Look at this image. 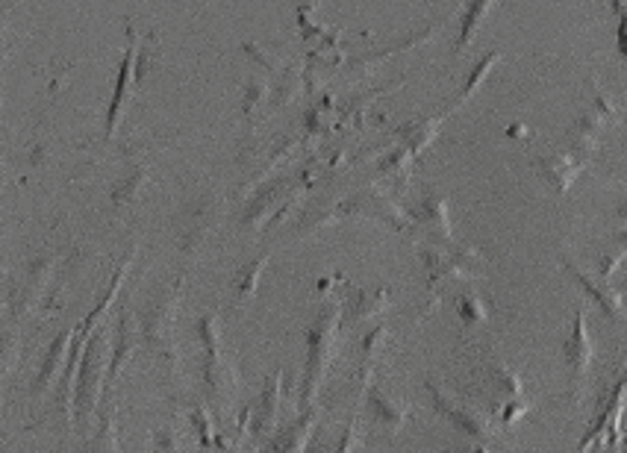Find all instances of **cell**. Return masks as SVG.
<instances>
[{
    "instance_id": "obj_2",
    "label": "cell",
    "mask_w": 627,
    "mask_h": 453,
    "mask_svg": "<svg viewBox=\"0 0 627 453\" xmlns=\"http://www.w3.org/2000/svg\"><path fill=\"white\" fill-rule=\"evenodd\" d=\"M180 292H183V277H177L174 286L162 289L157 298L139 312V327H142L145 345L157 353L159 362H162L171 374H177V351H174V342H171V327H174V315H177Z\"/></svg>"
},
{
    "instance_id": "obj_22",
    "label": "cell",
    "mask_w": 627,
    "mask_h": 453,
    "mask_svg": "<svg viewBox=\"0 0 627 453\" xmlns=\"http://www.w3.org/2000/svg\"><path fill=\"white\" fill-rule=\"evenodd\" d=\"M89 453H118V427H115V406L109 403L101 418V427L95 433V442L89 445Z\"/></svg>"
},
{
    "instance_id": "obj_24",
    "label": "cell",
    "mask_w": 627,
    "mask_h": 453,
    "mask_svg": "<svg viewBox=\"0 0 627 453\" xmlns=\"http://www.w3.org/2000/svg\"><path fill=\"white\" fill-rule=\"evenodd\" d=\"M145 174H148V168H133L124 180H118V186L112 189V203L124 206V203L136 201L145 186Z\"/></svg>"
},
{
    "instance_id": "obj_8",
    "label": "cell",
    "mask_w": 627,
    "mask_h": 453,
    "mask_svg": "<svg viewBox=\"0 0 627 453\" xmlns=\"http://www.w3.org/2000/svg\"><path fill=\"white\" fill-rule=\"evenodd\" d=\"M212 224H215V201L212 198H201V201H192L180 221H177V233H180V248L183 253H198V248H204L212 233Z\"/></svg>"
},
{
    "instance_id": "obj_21",
    "label": "cell",
    "mask_w": 627,
    "mask_h": 453,
    "mask_svg": "<svg viewBox=\"0 0 627 453\" xmlns=\"http://www.w3.org/2000/svg\"><path fill=\"white\" fill-rule=\"evenodd\" d=\"M495 6V0H471L466 15H463V27H460V39H457V53H463L471 45L474 33L480 30V24L486 21L489 9Z\"/></svg>"
},
{
    "instance_id": "obj_26",
    "label": "cell",
    "mask_w": 627,
    "mask_h": 453,
    "mask_svg": "<svg viewBox=\"0 0 627 453\" xmlns=\"http://www.w3.org/2000/svg\"><path fill=\"white\" fill-rule=\"evenodd\" d=\"M189 421L201 439V445H212L215 442V430H212V415H209L204 406H189Z\"/></svg>"
},
{
    "instance_id": "obj_30",
    "label": "cell",
    "mask_w": 627,
    "mask_h": 453,
    "mask_svg": "<svg viewBox=\"0 0 627 453\" xmlns=\"http://www.w3.org/2000/svg\"><path fill=\"white\" fill-rule=\"evenodd\" d=\"M507 133H510V136H516V139H519V136H527V133H524V127H522V124H519V127H510V130H507Z\"/></svg>"
},
{
    "instance_id": "obj_12",
    "label": "cell",
    "mask_w": 627,
    "mask_h": 453,
    "mask_svg": "<svg viewBox=\"0 0 627 453\" xmlns=\"http://www.w3.org/2000/svg\"><path fill=\"white\" fill-rule=\"evenodd\" d=\"M142 336V327H136V318L130 312H121L118 318V330H115V345H112V362H109V377H106V392L115 389L124 365L130 362V356L136 353V342Z\"/></svg>"
},
{
    "instance_id": "obj_4",
    "label": "cell",
    "mask_w": 627,
    "mask_h": 453,
    "mask_svg": "<svg viewBox=\"0 0 627 453\" xmlns=\"http://www.w3.org/2000/svg\"><path fill=\"white\" fill-rule=\"evenodd\" d=\"M198 336L204 342V386L212 395V401L218 403V406H227L230 398H233V392L239 389V374H236L233 362L221 351L215 315H204L198 321Z\"/></svg>"
},
{
    "instance_id": "obj_9",
    "label": "cell",
    "mask_w": 627,
    "mask_h": 453,
    "mask_svg": "<svg viewBox=\"0 0 627 453\" xmlns=\"http://www.w3.org/2000/svg\"><path fill=\"white\" fill-rule=\"evenodd\" d=\"M563 268L575 277V283L583 289V292H586V298H592V301L601 306V312H604V315H610L613 321H625L627 318L625 298H622V292H619V289L607 286V280H595V277H589V274L577 265L572 256H563Z\"/></svg>"
},
{
    "instance_id": "obj_29",
    "label": "cell",
    "mask_w": 627,
    "mask_h": 453,
    "mask_svg": "<svg viewBox=\"0 0 627 453\" xmlns=\"http://www.w3.org/2000/svg\"><path fill=\"white\" fill-rule=\"evenodd\" d=\"M619 15H622V21H619V51H622V56H627V9H622Z\"/></svg>"
},
{
    "instance_id": "obj_17",
    "label": "cell",
    "mask_w": 627,
    "mask_h": 453,
    "mask_svg": "<svg viewBox=\"0 0 627 453\" xmlns=\"http://www.w3.org/2000/svg\"><path fill=\"white\" fill-rule=\"evenodd\" d=\"M136 65V36L130 30V48H127V56L121 62V74H118V86H115V98L109 103V115H106V136L115 133V124L124 112V101H127V92H130V71Z\"/></svg>"
},
{
    "instance_id": "obj_14",
    "label": "cell",
    "mask_w": 627,
    "mask_h": 453,
    "mask_svg": "<svg viewBox=\"0 0 627 453\" xmlns=\"http://www.w3.org/2000/svg\"><path fill=\"white\" fill-rule=\"evenodd\" d=\"M536 168H539L542 180H545L551 189H557L560 195H566V192L572 189V183L577 180L583 162L575 159V156H566V153H563V156H542V159H536Z\"/></svg>"
},
{
    "instance_id": "obj_6",
    "label": "cell",
    "mask_w": 627,
    "mask_h": 453,
    "mask_svg": "<svg viewBox=\"0 0 627 453\" xmlns=\"http://www.w3.org/2000/svg\"><path fill=\"white\" fill-rule=\"evenodd\" d=\"M563 356H566V368H569V389H572V398H577L580 389H583V383H586L592 356H595L583 306H577L575 321H572V333H569V339L563 345Z\"/></svg>"
},
{
    "instance_id": "obj_1",
    "label": "cell",
    "mask_w": 627,
    "mask_h": 453,
    "mask_svg": "<svg viewBox=\"0 0 627 453\" xmlns=\"http://www.w3.org/2000/svg\"><path fill=\"white\" fill-rule=\"evenodd\" d=\"M339 315L342 306L339 303H327L313 327L307 330V374H304V386H301V412H315V395L324 383V374L330 368V356H333V342H336V330H339Z\"/></svg>"
},
{
    "instance_id": "obj_16",
    "label": "cell",
    "mask_w": 627,
    "mask_h": 453,
    "mask_svg": "<svg viewBox=\"0 0 627 453\" xmlns=\"http://www.w3.org/2000/svg\"><path fill=\"white\" fill-rule=\"evenodd\" d=\"M74 336H77V330H62V333L51 342V348L45 353V362H42V368H39V374H36V380H33V392H36V395L45 392V386L56 377L59 365L68 362L65 356H68V345H74Z\"/></svg>"
},
{
    "instance_id": "obj_20",
    "label": "cell",
    "mask_w": 627,
    "mask_h": 453,
    "mask_svg": "<svg viewBox=\"0 0 627 453\" xmlns=\"http://www.w3.org/2000/svg\"><path fill=\"white\" fill-rule=\"evenodd\" d=\"M268 262H271V253H265L262 259H254L251 265H245V268L236 274V280H233V295H236L239 301H251V298L257 295V286H260V277Z\"/></svg>"
},
{
    "instance_id": "obj_33",
    "label": "cell",
    "mask_w": 627,
    "mask_h": 453,
    "mask_svg": "<svg viewBox=\"0 0 627 453\" xmlns=\"http://www.w3.org/2000/svg\"><path fill=\"white\" fill-rule=\"evenodd\" d=\"M474 453H489V448H477V451Z\"/></svg>"
},
{
    "instance_id": "obj_25",
    "label": "cell",
    "mask_w": 627,
    "mask_h": 453,
    "mask_svg": "<svg viewBox=\"0 0 627 453\" xmlns=\"http://www.w3.org/2000/svg\"><path fill=\"white\" fill-rule=\"evenodd\" d=\"M498 59H501V53L492 51V53H489V56H483V59L477 62V68H474V71H471V74H469V80H466V89L460 92V98H457V103L469 101L471 95H474V92L480 89V83L486 80V74L492 71V65H495ZM457 103H454V106H457Z\"/></svg>"
},
{
    "instance_id": "obj_23",
    "label": "cell",
    "mask_w": 627,
    "mask_h": 453,
    "mask_svg": "<svg viewBox=\"0 0 627 453\" xmlns=\"http://www.w3.org/2000/svg\"><path fill=\"white\" fill-rule=\"evenodd\" d=\"M360 442V424H348L333 442H324L318 439V433L313 436V453H354Z\"/></svg>"
},
{
    "instance_id": "obj_11",
    "label": "cell",
    "mask_w": 627,
    "mask_h": 453,
    "mask_svg": "<svg viewBox=\"0 0 627 453\" xmlns=\"http://www.w3.org/2000/svg\"><path fill=\"white\" fill-rule=\"evenodd\" d=\"M51 268L53 259H36V262L27 268L21 286L12 289V295H9V312H12V318L27 315V312L39 303V298L45 295L48 280H51Z\"/></svg>"
},
{
    "instance_id": "obj_28",
    "label": "cell",
    "mask_w": 627,
    "mask_h": 453,
    "mask_svg": "<svg viewBox=\"0 0 627 453\" xmlns=\"http://www.w3.org/2000/svg\"><path fill=\"white\" fill-rule=\"evenodd\" d=\"M457 312H460V318H463L466 324H480V321H486V306H483V301H480L477 295H463V298L457 301Z\"/></svg>"
},
{
    "instance_id": "obj_27",
    "label": "cell",
    "mask_w": 627,
    "mask_h": 453,
    "mask_svg": "<svg viewBox=\"0 0 627 453\" xmlns=\"http://www.w3.org/2000/svg\"><path fill=\"white\" fill-rule=\"evenodd\" d=\"M157 59H159V48H157V36L151 33L148 36V42L142 45V51H139V56H136V65H139V71H136V80L142 83L145 77H148V71L157 65Z\"/></svg>"
},
{
    "instance_id": "obj_18",
    "label": "cell",
    "mask_w": 627,
    "mask_h": 453,
    "mask_svg": "<svg viewBox=\"0 0 627 453\" xmlns=\"http://www.w3.org/2000/svg\"><path fill=\"white\" fill-rule=\"evenodd\" d=\"M389 306V289H357L345 303V321H366Z\"/></svg>"
},
{
    "instance_id": "obj_19",
    "label": "cell",
    "mask_w": 627,
    "mask_h": 453,
    "mask_svg": "<svg viewBox=\"0 0 627 453\" xmlns=\"http://www.w3.org/2000/svg\"><path fill=\"white\" fill-rule=\"evenodd\" d=\"M368 412L380 421V424H386L389 430H398L404 421H407V406L398 401H392V398H386L380 389H368Z\"/></svg>"
},
{
    "instance_id": "obj_13",
    "label": "cell",
    "mask_w": 627,
    "mask_h": 453,
    "mask_svg": "<svg viewBox=\"0 0 627 453\" xmlns=\"http://www.w3.org/2000/svg\"><path fill=\"white\" fill-rule=\"evenodd\" d=\"M315 436V412H301L292 424L277 430L268 442L265 453H304Z\"/></svg>"
},
{
    "instance_id": "obj_15",
    "label": "cell",
    "mask_w": 627,
    "mask_h": 453,
    "mask_svg": "<svg viewBox=\"0 0 627 453\" xmlns=\"http://www.w3.org/2000/svg\"><path fill=\"white\" fill-rule=\"evenodd\" d=\"M413 215L421 227H427L433 239L451 242V215H448V201L442 195H427Z\"/></svg>"
},
{
    "instance_id": "obj_5",
    "label": "cell",
    "mask_w": 627,
    "mask_h": 453,
    "mask_svg": "<svg viewBox=\"0 0 627 453\" xmlns=\"http://www.w3.org/2000/svg\"><path fill=\"white\" fill-rule=\"evenodd\" d=\"M424 389L430 392L433 409H436L445 421H451L460 433H466L469 439H477V442H486V439L492 436L495 424H492L489 415H483L480 409H474L469 403L457 401L451 392H445V389H442L439 383H433V380H427Z\"/></svg>"
},
{
    "instance_id": "obj_3",
    "label": "cell",
    "mask_w": 627,
    "mask_h": 453,
    "mask_svg": "<svg viewBox=\"0 0 627 453\" xmlns=\"http://www.w3.org/2000/svg\"><path fill=\"white\" fill-rule=\"evenodd\" d=\"M106 356H109V339L104 330H98L95 336H89L86 351L80 359V371H77V389H74V409L83 427H89L95 409H98V398L106 392Z\"/></svg>"
},
{
    "instance_id": "obj_10",
    "label": "cell",
    "mask_w": 627,
    "mask_h": 453,
    "mask_svg": "<svg viewBox=\"0 0 627 453\" xmlns=\"http://www.w3.org/2000/svg\"><path fill=\"white\" fill-rule=\"evenodd\" d=\"M280 406H283V374L274 371L268 380H265V389L260 392V401L257 409L251 415V430L257 439H271L277 433V418H280Z\"/></svg>"
},
{
    "instance_id": "obj_34",
    "label": "cell",
    "mask_w": 627,
    "mask_h": 453,
    "mask_svg": "<svg viewBox=\"0 0 627 453\" xmlns=\"http://www.w3.org/2000/svg\"><path fill=\"white\" fill-rule=\"evenodd\" d=\"M148 453H157V451H154V448H151V451H148Z\"/></svg>"
},
{
    "instance_id": "obj_7",
    "label": "cell",
    "mask_w": 627,
    "mask_h": 453,
    "mask_svg": "<svg viewBox=\"0 0 627 453\" xmlns=\"http://www.w3.org/2000/svg\"><path fill=\"white\" fill-rule=\"evenodd\" d=\"M477 259V253L469 248L460 251H442V248H421V262L427 268V292L430 298L439 292L442 283L454 280V277H471V262Z\"/></svg>"
},
{
    "instance_id": "obj_32",
    "label": "cell",
    "mask_w": 627,
    "mask_h": 453,
    "mask_svg": "<svg viewBox=\"0 0 627 453\" xmlns=\"http://www.w3.org/2000/svg\"><path fill=\"white\" fill-rule=\"evenodd\" d=\"M236 453H257V448H251V445H248V448H242V451H236Z\"/></svg>"
},
{
    "instance_id": "obj_31",
    "label": "cell",
    "mask_w": 627,
    "mask_h": 453,
    "mask_svg": "<svg viewBox=\"0 0 627 453\" xmlns=\"http://www.w3.org/2000/svg\"><path fill=\"white\" fill-rule=\"evenodd\" d=\"M619 218H622V221H625V224H627V203H625V206H622V209H619Z\"/></svg>"
}]
</instances>
